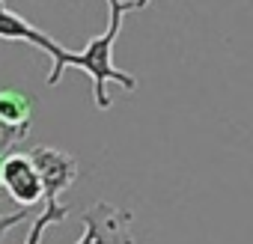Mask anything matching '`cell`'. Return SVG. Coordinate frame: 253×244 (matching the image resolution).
Segmentation results:
<instances>
[{"mask_svg":"<svg viewBox=\"0 0 253 244\" xmlns=\"http://www.w3.org/2000/svg\"><path fill=\"white\" fill-rule=\"evenodd\" d=\"M125 12H134V3L131 0H107V27L104 33L92 36L86 42L84 51H69L63 48L54 60H51V72H48V83H60L63 72L66 69H81L92 78V98H95V107L98 110H110V95H107V83H119L125 92H134L137 89V78L116 69L113 63V45L119 39V30H122V18Z\"/></svg>","mask_w":253,"mask_h":244,"instance_id":"obj_1","label":"cell"},{"mask_svg":"<svg viewBox=\"0 0 253 244\" xmlns=\"http://www.w3.org/2000/svg\"><path fill=\"white\" fill-rule=\"evenodd\" d=\"M81 223H84V235L75 244H134V235H131L134 214L128 208L98 200L84 211Z\"/></svg>","mask_w":253,"mask_h":244,"instance_id":"obj_2","label":"cell"},{"mask_svg":"<svg viewBox=\"0 0 253 244\" xmlns=\"http://www.w3.org/2000/svg\"><path fill=\"white\" fill-rule=\"evenodd\" d=\"M27 155L33 158V164H36V170H39V176H42L45 203H48V200H57L63 191H69V188L75 185L78 173H81L78 158L69 155V152H63V149H57V146H42V143H39V146H30Z\"/></svg>","mask_w":253,"mask_h":244,"instance_id":"obj_3","label":"cell"},{"mask_svg":"<svg viewBox=\"0 0 253 244\" xmlns=\"http://www.w3.org/2000/svg\"><path fill=\"white\" fill-rule=\"evenodd\" d=\"M3 188L18 205H27V208L36 205L39 200H45V185H42V176L30 155H15V152L6 155Z\"/></svg>","mask_w":253,"mask_h":244,"instance_id":"obj_4","label":"cell"},{"mask_svg":"<svg viewBox=\"0 0 253 244\" xmlns=\"http://www.w3.org/2000/svg\"><path fill=\"white\" fill-rule=\"evenodd\" d=\"M0 39H12V42H30L33 48H39V51H45L51 60L63 51V45L60 42H54L48 33H42L39 27H33L24 15H18V12H12V9H6V6H0Z\"/></svg>","mask_w":253,"mask_h":244,"instance_id":"obj_5","label":"cell"},{"mask_svg":"<svg viewBox=\"0 0 253 244\" xmlns=\"http://www.w3.org/2000/svg\"><path fill=\"white\" fill-rule=\"evenodd\" d=\"M0 116L15 125H30L33 122V101L21 89H0Z\"/></svg>","mask_w":253,"mask_h":244,"instance_id":"obj_6","label":"cell"},{"mask_svg":"<svg viewBox=\"0 0 253 244\" xmlns=\"http://www.w3.org/2000/svg\"><path fill=\"white\" fill-rule=\"evenodd\" d=\"M66 217H69V205H60L57 200H48V203H45V211H39V214H36V220H33V226H30V232H27V241H24V244H42L45 229H48V226H54V223H63Z\"/></svg>","mask_w":253,"mask_h":244,"instance_id":"obj_7","label":"cell"},{"mask_svg":"<svg viewBox=\"0 0 253 244\" xmlns=\"http://www.w3.org/2000/svg\"><path fill=\"white\" fill-rule=\"evenodd\" d=\"M27 134H30V125H15V122H6L0 116V155H6L12 146H18Z\"/></svg>","mask_w":253,"mask_h":244,"instance_id":"obj_8","label":"cell"},{"mask_svg":"<svg viewBox=\"0 0 253 244\" xmlns=\"http://www.w3.org/2000/svg\"><path fill=\"white\" fill-rule=\"evenodd\" d=\"M3 197H6V191H0V203H3ZM27 217H30V208H27V205H21L18 211H9V214H0V241H3V235H6L12 226L24 223Z\"/></svg>","mask_w":253,"mask_h":244,"instance_id":"obj_9","label":"cell"},{"mask_svg":"<svg viewBox=\"0 0 253 244\" xmlns=\"http://www.w3.org/2000/svg\"><path fill=\"white\" fill-rule=\"evenodd\" d=\"M131 3H134V12H137V9H146L152 0H131Z\"/></svg>","mask_w":253,"mask_h":244,"instance_id":"obj_10","label":"cell"},{"mask_svg":"<svg viewBox=\"0 0 253 244\" xmlns=\"http://www.w3.org/2000/svg\"><path fill=\"white\" fill-rule=\"evenodd\" d=\"M3 170H6V158L0 155V188H3Z\"/></svg>","mask_w":253,"mask_h":244,"instance_id":"obj_11","label":"cell"},{"mask_svg":"<svg viewBox=\"0 0 253 244\" xmlns=\"http://www.w3.org/2000/svg\"><path fill=\"white\" fill-rule=\"evenodd\" d=\"M0 6H3V0H0Z\"/></svg>","mask_w":253,"mask_h":244,"instance_id":"obj_12","label":"cell"}]
</instances>
